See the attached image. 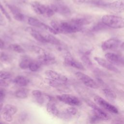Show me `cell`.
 <instances>
[{"mask_svg":"<svg viewBox=\"0 0 124 124\" xmlns=\"http://www.w3.org/2000/svg\"><path fill=\"white\" fill-rule=\"evenodd\" d=\"M101 21L108 27L110 28L122 29L124 28V18L119 16L106 15L102 16Z\"/></svg>","mask_w":124,"mask_h":124,"instance_id":"cell-1","label":"cell"},{"mask_svg":"<svg viewBox=\"0 0 124 124\" xmlns=\"http://www.w3.org/2000/svg\"><path fill=\"white\" fill-rule=\"evenodd\" d=\"M109 9L115 12H124V0H116L108 4Z\"/></svg>","mask_w":124,"mask_h":124,"instance_id":"cell-14","label":"cell"},{"mask_svg":"<svg viewBox=\"0 0 124 124\" xmlns=\"http://www.w3.org/2000/svg\"><path fill=\"white\" fill-rule=\"evenodd\" d=\"M8 85H9V84L6 81V80H4L0 78V86L7 87Z\"/></svg>","mask_w":124,"mask_h":124,"instance_id":"cell-44","label":"cell"},{"mask_svg":"<svg viewBox=\"0 0 124 124\" xmlns=\"http://www.w3.org/2000/svg\"><path fill=\"white\" fill-rule=\"evenodd\" d=\"M56 98L60 101L67 105L73 106H78L81 104L80 100L77 96L71 94H62L58 95Z\"/></svg>","mask_w":124,"mask_h":124,"instance_id":"cell-2","label":"cell"},{"mask_svg":"<svg viewBox=\"0 0 124 124\" xmlns=\"http://www.w3.org/2000/svg\"><path fill=\"white\" fill-rule=\"evenodd\" d=\"M107 60L113 65L124 66V57L118 54L109 52L105 54Z\"/></svg>","mask_w":124,"mask_h":124,"instance_id":"cell-9","label":"cell"},{"mask_svg":"<svg viewBox=\"0 0 124 124\" xmlns=\"http://www.w3.org/2000/svg\"><path fill=\"white\" fill-rule=\"evenodd\" d=\"M5 96V90L0 87V100H3Z\"/></svg>","mask_w":124,"mask_h":124,"instance_id":"cell-42","label":"cell"},{"mask_svg":"<svg viewBox=\"0 0 124 124\" xmlns=\"http://www.w3.org/2000/svg\"><path fill=\"white\" fill-rule=\"evenodd\" d=\"M46 110L48 113L54 117H58L60 114V111L55 103L52 102H48L46 107Z\"/></svg>","mask_w":124,"mask_h":124,"instance_id":"cell-20","label":"cell"},{"mask_svg":"<svg viewBox=\"0 0 124 124\" xmlns=\"http://www.w3.org/2000/svg\"><path fill=\"white\" fill-rule=\"evenodd\" d=\"M8 48L13 51H15L18 53H22L25 52L24 49L20 45L17 44H10L8 46Z\"/></svg>","mask_w":124,"mask_h":124,"instance_id":"cell-28","label":"cell"},{"mask_svg":"<svg viewBox=\"0 0 124 124\" xmlns=\"http://www.w3.org/2000/svg\"><path fill=\"white\" fill-rule=\"evenodd\" d=\"M29 93V90L27 89L22 88L16 90L15 93V95L20 99H25L27 98Z\"/></svg>","mask_w":124,"mask_h":124,"instance_id":"cell-25","label":"cell"},{"mask_svg":"<svg viewBox=\"0 0 124 124\" xmlns=\"http://www.w3.org/2000/svg\"><path fill=\"white\" fill-rule=\"evenodd\" d=\"M62 33H72L79 32L82 30L83 27L78 26L71 21L70 22L63 21L60 23Z\"/></svg>","mask_w":124,"mask_h":124,"instance_id":"cell-4","label":"cell"},{"mask_svg":"<svg viewBox=\"0 0 124 124\" xmlns=\"http://www.w3.org/2000/svg\"><path fill=\"white\" fill-rule=\"evenodd\" d=\"M2 117L3 119L7 122H11L13 120V117L11 115L5 112H2Z\"/></svg>","mask_w":124,"mask_h":124,"instance_id":"cell-39","label":"cell"},{"mask_svg":"<svg viewBox=\"0 0 124 124\" xmlns=\"http://www.w3.org/2000/svg\"><path fill=\"white\" fill-rule=\"evenodd\" d=\"M0 59L1 61L4 62H7L10 60V58L9 56L7 54H5L4 53H1V54L0 55Z\"/></svg>","mask_w":124,"mask_h":124,"instance_id":"cell-41","label":"cell"},{"mask_svg":"<svg viewBox=\"0 0 124 124\" xmlns=\"http://www.w3.org/2000/svg\"><path fill=\"white\" fill-rule=\"evenodd\" d=\"M55 11L50 5L47 6V8H46V10L45 14L47 17H51L55 14Z\"/></svg>","mask_w":124,"mask_h":124,"instance_id":"cell-38","label":"cell"},{"mask_svg":"<svg viewBox=\"0 0 124 124\" xmlns=\"http://www.w3.org/2000/svg\"><path fill=\"white\" fill-rule=\"evenodd\" d=\"M71 21L75 24L83 27L84 25L90 24L92 22V19L88 16H81L73 18Z\"/></svg>","mask_w":124,"mask_h":124,"instance_id":"cell-18","label":"cell"},{"mask_svg":"<svg viewBox=\"0 0 124 124\" xmlns=\"http://www.w3.org/2000/svg\"><path fill=\"white\" fill-rule=\"evenodd\" d=\"M94 60L100 65L101 66L115 73H120V71L118 68H117L114 65L111 63L109 62H108L107 60H105L102 58H100L98 57H94Z\"/></svg>","mask_w":124,"mask_h":124,"instance_id":"cell-11","label":"cell"},{"mask_svg":"<svg viewBox=\"0 0 124 124\" xmlns=\"http://www.w3.org/2000/svg\"><path fill=\"white\" fill-rule=\"evenodd\" d=\"M65 111L71 116L76 115L78 113V110L74 107H71L67 108Z\"/></svg>","mask_w":124,"mask_h":124,"instance_id":"cell-36","label":"cell"},{"mask_svg":"<svg viewBox=\"0 0 124 124\" xmlns=\"http://www.w3.org/2000/svg\"><path fill=\"white\" fill-rule=\"evenodd\" d=\"M4 47V43L2 41V40H1L0 38V49H3Z\"/></svg>","mask_w":124,"mask_h":124,"instance_id":"cell-46","label":"cell"},{"mask_svg":"<svg viewBox=\"0 0 124 124\" xmlns=\"http://www.w3.org/2000/svg\"><path fill=\"white\" fill-rule=\"evenodd\" d=\"M101 120L96 115L92 113L89 117V121L91 124H97Z\"/></svg>","mask_w":124,"mask_h":124,"instance_id":"cell-35","label":"cell"},{"mask_svg":"<svg viewBox=\"0 0 124 124\" xmlns=\"http://www.w3.org/2000/svg\"><path fill=\"white\" fill-rule=\"evenodd\" d=\"M45 74L47 78L56 81L65 82L68 80L67 78L65 76L54 70H46L45 72Z\"/></svg>","mask_w":124,"mask_h":124,"instance_id":"cell-10","label":"cell"},{"mask_svg":"<svg viewBox=\"0 0 124 124\" xmlns=\"http://www.w3.org/2000/svg\"><path fill=\"white\" fill-rule=\"evenodd\" d=\"M75 75L77 78L85 86L93 89L99 88V85L93 78L81 72H77L75 73Z\"/></svg>","mask_w":124,"mask_h":124,"instance_id":"cell-3","label":"cell"},{"mask_svg":"<svg viewBox=\"0 0 124 124\" xmlns=\"http://www.w3.org/2000/svg\"><path fill=\"white\" fill-rule=\"evenodd\" d=\"M31 7L33 11L39 15L45 14L47 8L45 5L37 1H32L31 3Z\"/></svg>","mask_w":124,"mask_h":124,"instance_id":"cell-16","label":"cell"},{"mask_svg":"<svg viewBox=\"0 0 124 124\" xmlns=\"http://www.w3.org/2000/svg\"><path fill=\"white\" fill-rule=\"evenodd\" d=\"M26 31L36 41L43 43H46L44 35L40 33L38 31L30 27H27L26 28Z\"/></svg>","mask_w":124,"mask_h":124,"instance_id":"cell-17","label":"cell"},{"mask_svg":"<svg viewBox=\"0 0 124 124\" xmlns=\"http://www.w3.org/2000/svg\"><path fill=\"white\" fill-rule=\"evenodd\" d=\"M38 62L42 65H50L55 63V57L53 54L48 52L45 56L38 57Z\"/></svg>","mask_w":124,"mask_h":124,"instance_id":"cell-15","label":"cell"},{"mask_svg":"<svg viewBox=\"0 0 124 124\" xmlns=\"http://www.w3.org/2000/svg\"><path fill=\"white\" fill-rule=\"evenodd\" d=\"M17 111V108L11 104H7L5 105L2 110V112H5L11 115L12 116L15 115Z\"/></svg>","mask_w":124,"mask_h":124,"instance_id":"cell-26","label":"cell"},{"mask_svg":"<svg viewBox=\"0 0 124 124\" xmlns=\"http://www.w3.org/2000/svg\"><path fill=\"white\" fill-rule=\"evenodd\" d=\"M28 23L29 25H31V26L41 28L44 30H47V25L44 24L38 19L32 17H30L28 19Z\"/></svg>","mask_w":124,"mask_h":124,"instance_id":"cell-19","label":"cell"},{"mask_svg":"<svg viewBox=\"0 0 124 124\" xmlns=\"http://www.w3.org/2000/svg\"><path fill=\"white\" fill-rule=\"evenodd\" d=\"M32 62L31 59L29 56L27 55L22 56L19 60V66L22 69H28Z\"/></svg>","mask_w":124,"mask_h":124,"instance_id":"cell-21","label":"cell"},{"mask_svg":"<svg viewBox=\"0 0 124 124\" xmlns=\"http://www.w3.org/2000/svg\"><path fill=\"white\" fill-rule=\"evenodd\" d=\"M3 100H0V112L2 111V108H3Z\"/></svg>","mask_w":124,"mask_h":124,"instance_id":"cell-47","label":"cell"},{"mask_svg":"<svg viewBox=\"0 0 124 124\" xmlns=\"http://www.w3.org/2000/svg\"><path fill=\"white\" fill-rule=\"evenodd\" d=\"M121 43L119 39L112 38L103 42L101 45V48L104 51L115 50L120 46Z\"/></svg>","mask_w":124,"mask_h":124,"instance_id":"cell-8","label":"cell"},{"mask_svg":"<svg viewBox=\"0 0 124 124\" xmlns=\"http://www.w3.org/2000/svg\"><path fill=\"white\" fill-rule=\"evenodd\" d=\"M6 24V20L3 17V15H2L0 13V25L1 26H5Z\"/></svg>","mask_w":124,"mask_h":124,"instance_id":"cell-43","label":"cell"},{"mask_svg":"<svg viewBox=\"0 0 124 124\" xmlns=\"http://www.w3.org/2000/svg\"><path fill=\"white\" fill-rule=\"evenodd\" d=\"M120 47L122 49H123V50H124V42H123V43H121Z\"/></svg>","mask_w":124,"mask_h":124,"instance_id":"cell-48","label":"cell"},{"mask_svg":"<svg viewBox=\"0 0 124 124\" xmlns=\"http://www.w3.org/2000/svg\"><path fill=\"white\" fill-rule=\"evenodd\" d=\"M73 1L76 4H80L84 3L85 1V0H73Z\"/></svg>","mask_w":124,"mask_h":124,"instance_id":"cell-45","label":"cell"},{"mask_svg":"<svg viewBox=\"0 0 124 124\" xmlns=\"http://www.w3.org/2000/svg\"><path fill=\"white\" fill-rule=\"evenodd\" d=\"M12 77V74L9 71H0V78L4 80H8L11 78Z\"/></svg>","mask_w":124,"mask_h":124,"instance_id":"cell-33","label":"cell"},{"mask_svg":"<svg viewBox=\"0 0 124 124\" xmlns=\"http://www.w3.org/2000/svg\"><path fill=\"white\" fill-rule=\"evenodd\" d=\"M45 82L50 86L54 87V88H58L63 86L64 85V82H60L56 81L54 80H52L51 79L46 78L45 79Z\"/></svg>","mask_w":124,"mask_h":124,"instance_id":"cell-27","label":"cell"},{"mask_svg":"<svg viewBox=\"0 0 124 124\" xmlns=\"http://www.w3.org/2000/svg\"><path fill=\"white\" fill-rule=\"evenodd\" d=\"M29 79L23 76H18L14 79V82L20 87H25L29 83Z\"/></svg>","mask_w":124,"mask_h":124,"instance_id":"cell-22","label":"cell"},{"mask_svg":"<svg viewBox=\"0 0 124 124\" xmlns=\"http://www.w3.org/2000/svg\"><path fill=\"white\" fill-rule=\"evenodd\" d=\"M0 10L1 11V12H2V14L5 16V17L6 18V19L9 21H11L12 19L10 17V15L9 14V13L7 12V11L5 10V9L4 8V7L2 6V5L0 3Z\"/></svg>","mask_w":124,"mask_h":124,"instance_id":"cell-37","label":"cell"},{"mask_svg":"<svg viewBox=\"0 0 124 124\" xmlns=\"http://www.w3.org/2000/svg\"><path fill=\"white\" fill-rule=\"evenodd\" d=\"M89 2L93 5L100 7H108L109 4L103 0H90Z\"/></svg>","mask_w":124,"mask_h":124,"instance_id":"cell-31","label":"cell"},{"mask_svg":"<svg viewBox=\"0 0 124 124\" xmlns=\"http://www.w3.org/2000/svg\"><path fill=\"white\" fill-rule=\"evenodd\" d=\"M94 101L95 103L105 110L113 113H118V109L113 105H111L103 98L99 95H95L94 97Z\"/></svg>","mask_w":124,"mask_h":124,"instance_id":"cell-6","label":"cell"},{"mask_svg":"<svg viewBox=\"0 0 124 124\" xmlns=\"http://www.w3.org/2000/svg\"><path fill=\"white\" fill-rule=\"evenodd\" d=\"M64 63L66 66L72 67L80 70H85L83 65L81 62L75 60L73 58L70 53L67 50L64 53Z\"/></svg>","mask_w":124,"mask_h":124,"instance_id":"cell-5","label":"cell"},{"mask_svg":"<svg viewBox=\"0 0 124 124\" xmlns=\"http://www.w3.org/2000/svg\"><path fill=\"white\" fill-rule=\"evenodd\" d=\"M0 124H3V123H2L1 122H0Z\"/></svg>","mask_w":124,"mask_h":124,"instance_id":"cell-49","label":"cell"},{"mask_svg":"<svg viewBox=\"0 0 124 124\" xmlns=\"http://www.w3.org/2000/svg\"><path fill=\"white\" fill-rule=\"evenodd\" d=\"M32 95L36 99L43 96V93L42 92L39 90H33L32 91Z\"/></svg>","mask_w":124,"mask_h":124,"instance_id":"cell-40","label":"cell"},{"mask_svg":"<svg viewBox=\"0 0 124 124\" xmlns=\"http://www.w3.org/2000/svg\"><path fill=\"white\" fill-rule=\"evenodd\" d=\"M86 103L92 108V113L98 117L101 120H107L109 119V116L102 109L99 108L90 100H85Z\"/></svg>","mask_w":124,"mask_h":124,"instance_id":"cell-7","label":"cell"},{"mask_svg":"<svg viewBox=\"0 0 124 124\" xmlns=\"http://www.w3.org/2000/svg\"><path fill=\"white\" fill-rule=\"evenodd\" d=\"M46 43H48L51 44L60 46L61 45V42L60 40L52 35V34H47L44 35Z\"/></svg>","mask_w":124,"mask_h":124,"instance_id":"cell-23","label":"cell"},{"mask_svg":"<svg viewBox=\"0 0 124 124\" xmlns=\"http://www.w3.org/2000/svg\"><path fill=\"white\" fill-rule=\"evenodd\" d=\"M50 25L51 27L54 29L58 33H62V30L60 25V23H59L58 22L55 21H52L50 22Z\"/></svg>","mask_w":124,"mask_h":124,"instance_id":"cell-34","label":"cell"},{"mask_svg":"<svg viewBox=\"0 0 124 124\" xmlns=\"http://www.w3.org/2000/svg\"><path fill=\"white\" fill-rule=\"evenodd\" d=\"M89 53H87L85 52L84 54H83L81 57V59L84 64L87 67H91L93 66V63L92 62H91L90 58L88 56Z\"/></svg>","mask_w":124,"mask_h":124,"instance_id":"cell-29","label":"cell"},{"mask_svg":"<svg viewBox=\"0 0 124 124\" xmlns=\"http://www.w3.org/2000/svg\"><path fill=\"white\" fill-rule=\"evenodd\" d=\"M102 92L106 97L109 100H114L116 98L117 96L115 93L112 90L107 87H104L102 89Z\"/></svg>","mask_w":124,"mask_h":124,"instance_id":"cell-24","label":"cell"},{"mask_svg":"<svg viewBox=\"0 0 124 124\" xmlns=\"http://www.w3.org/2000/svg\"><path fill=\"white\" fill-rule=\"evenodd\" d=\"M55 13H59L64 16H69L71 15V10L66 5L62 3H55L50 5Z\"/></svg>","mask_w":124,"mask_h":124,"instance_id":"cell-12","label":"cell"},{"mask_svg":"<svg viewBox=\"0 0 124 124\" xmlns=\"http://www.w3.org/2000/svg\"><path fill=\"white\" fill-rule=\"evenodd\" d=\"M42 64L38 61H32L29 67V69L32 72H35L37 71L41 67Z\"/></svg>","mask_w":124,"mask_h":124,"instance_id":"cell-32","label":"cell"},{"mask_svg":"<svg viewBox=\"0 0 124 124\" xmlns=\"http://www.w3.org/2000/svg\"><path fill=\"white\" fill-rule=\"evenodd\" d=\"M108 27L105 25L102 22H99L97 24H95L93 27L91 31L93 32H98L101 30L107 28Z\"/></svg>","mask_w":124,"mask_h":124,"instance_id":"cell-30","label":"cell"},{"mask_svg":"<svg viewBox=\"0 0 124 124\" xmlns=\"http://www.w3.org/2000/svg\"><path fill=\"white\" fill-rule=\"evenodd\" d=\"M6 6L10 10L13 15L14 19L18 21H22L24 19V15L21 12L20 10L16 6L6 3Z\"/></svg>","mask_w":124,"mask_h":124,"instance_id":"cell-13","label":"cell"}]
</instances>
